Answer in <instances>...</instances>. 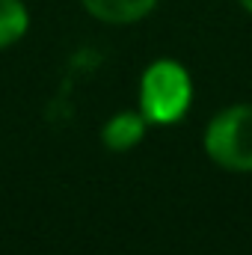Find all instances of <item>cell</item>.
I'll return each mask as SVG.
<instances>
[{"mask_svg": "<svg viewBox=\"0 0 252 255\" xmlns=\"http://www.w3.org/2000/svg\"><path fill=\"white\" fill-rule=\"evenodd\" d=\"M193 104L190 71L175 60H157L139 77V113L148 125L166 128L181 122Z\"/></svg>", "mask_w": 252, "mask_h": 255, "instance_id": "cell-1", "label": "cell"}, {"mask_svg": "<svg viewBox=\"0 0 252 255\" xmlns=\"http://www.w3.org/2000/svg\"><path fill=\"white\" fill-rule=\"evenodd\" d=\"M205 154L229 172H252V104H232L205 128Z\"/></svg>", "mask_w": 252, "mask_h": 255, "instance_id": "cell-2", "label": "cell"}, {"mask_svg": "<svg viewBox=\"0 0 252 255\" xmlns=\"http://www.w3.org/2000/svg\"><path fill=\"white\" fill-rule=\"evenodd\" d=\"M145 130H148V119L139 110L136 113L133 110H119L101 125V145L113 154H125L145 139Z\"/></svg>", "mask_w": 252, "mask_h": 255, "instance_id": "cell-3", "label": "cell"}, {"mask_svg": "<svg viewBox=\"0 0 252 255\" xmlns=\"http://www.w3.org/2000/svg\"><path fill=\"white\" fill-rule=\"evenodd\" d=\"M83 9L104 24H133L142 21L157 0H80Z\"/></svg>", "mask_w": 252, "mask_h": 255, "instance_id": "cell-4", "label": "cell"}, {"mask_svg": "<svg viewBox=\"0 0 252 255\" xmlns=\"http://www.w3.org/2000/svg\"><path fill=\"white\" fill-rule=\"evenodd\" d=\"M30 30V12L24 0H0V51L21 42Z\"/></svg>", "mask_w": 252, "mask_h": 255, "instance_id": "cell-5", "label": "cell"}, {"mask_svg": "<svg viewBox=\"0 0 252 255\" xmlns=\"http://www.w3.org/2000/svg\"><path fill=\"white\" fill-rule=\"evenodd\" d=\"M241 6H244V9H247V12L252 15V0H241Z\"/></svg>", "mask_w": 252, "mask_h": 255, "instance_id": "cell-6", "label": "cell"}]
</instances>
